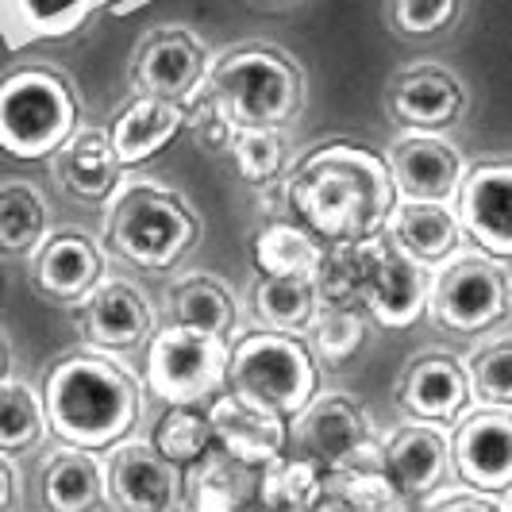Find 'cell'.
<instances>
[{
  "label": "cell",
  "instance_id": "obj_3",
  "mask_svg": "<svg viewBox=\"0 0 512 512\" xmlns=\"http://www.w3.org/2000/svg\"><path fill=\"white\" fill-rule=\"evenodd\" d=\"M231 128L285 131L305 112V70L274 43H235L208 62L201 85Z\"/></svg>",
  "mask_w": 512,
  "mask_h": 512
},
{
  "label": "cell",
  "instance_id": "obj_24",
  "mask_svg": "<svg viewBox=\"0 0 512 512\" xmlns=\"http://www.w3.org/2000/svg\"><path fill=\"white\" fill-rule=\"evenodd\" d=\"M124 166L112 151V139L104 128H77L62 151L54 154V178L58 185L77 197V201H89V205H104L120 181H124Z\"/></svg>",
  "mask_w": 512,
  "mask_h": 512
},
{
  "label": "cell",
  "instance_id": "obj_42",
  "mask_svg": "<svg viewBox=\"0 0 512 512\" xmlns=\"http://www.w3.org/2000/svg\"><path fill=\"white\" fill-rule=\"evenodd\" d=\"M8 370H12V343H8V335L0 328V382L8 378Z\"/></svg>",
  "mask_w": 512,
  "mask_h": 512
},
{
  "label": "cell",
  "instance_id": "obj_44",
  "mask_svg": "<svg viewBox=\"0 0 512 512\" xmlns=\"http://www.w3.org/2000/svg\"><path fill=\"white\" fill-rule=\"evenodd\" d=\"M258 4H266V8H282V4H289V0H258Z\"/></svg>",
  "mask_w": 512,
  "mask_h": 512
},
{
  "label": "cell",
  "instance_id": "obj_32",
  "mask_svg": "<svg viewBox=\"0 0 512 512\" xmlns=\"http://www.w3.org/2000/svg\"><path fill=\"white\" fill-rule=\"evenodd\" d=\"M378 239H362V243H335L324 251V262L316 270V297L320 305L335 308H362L366 282H370V266L378 255Z\"/></svg>",
  "mask_w": 512,
  "mask_h": 512
},
{
  "label": "cell",
  "instance_id": "obj_9",
  "mask_svg": "<svg viewBox=\"0 0 512 512\" xmlns=\"http://www.w3.org/2000/svg\"><path fill=\"white\" fill-rule=\"evenodd\" d=\"M509 312L512 278L505 262L482 255V251H462L436 270L428 316L436 320L439 332L482 335L497 328Z\"/></svg>",
  "mask_w": 512,
  "mask_h": 512
},
{
  "label": "cell",
  "instance_id": "obj_22",
  "mask_svg": "<svg viewBox=\"0 0 512 512\" xmlns=\"http://www.w3.org/2000/svg\"><path fill=\"white\" fill-rule=\"evenodd\" d=\"M385 235L412 255L416 262H424L428 270L447 266L455 255L466 251V228L459 220L455 205H432V201H397L389 212Z\"/></svg>",
  "mask_w": 512,
  "mask_h": 512
},
{
  "label": "cell",
  "instance_id": "obj_5",
  "mask_svg": "<svg viewBox=\"0 0 512 512\" xmlns=\"http://www.w3.org/2000/svg\"><path fill=\"white\" fill-rule=\"evenodd\" d=\"M81 128L74 81L54 66H20L0 77V151L20 162L54 158Z\"/></svg>",
  "mask_w": 512,
  "mask_h": 512
},
{
  "label": "cell",
  "instance_id": "obj_6",
  "mask_svg": "<svg viewBox=\"0 0 512 512\" xmlns=\"http://www.w3.org/2000/svg\"><path fill=\"white\" fill-rule=\"evenodd\" d=\"M324 385V370L312 359L305 335L243 328L231 335V359L224 389H235L258 405L293 420L312 405Z\"/></svg>",
  "mask_w": 512,
  "mask_h": 512
},
{
  "label": "cell",
  "instance_id": "obj_30",
  "mask_svg": "<svg viewBox=\"0 0 512 512\" xmlns=\"http://www.w3.org/2000/svg\"><path fill=\"white\" fill-rule=\"evenodd\" d=\"M328 489V474L301 451H285L282 459L258 470V505L262 512H308Z\"/></svg>",
  "mask_w": 512,
  "mask_h": 512
},
{
  "label": "cell",
  "instance_id": "obj_8",
  "mask_svg": "<svg viewBox=\"0 0 512 512\" xmlns=\"http://www.w3.org/2000/svg\"><path fill=\"white\" fill-rule=\"evenodd\" d=\"M231 339L193 328H158L143 355V385L162 405H205L228 382Z\"/></svg>",
  "mask_w": 512,
  "mask_h": 512
},
{
  "label": "cell",
  "instance_id": "obj_7",
  "mask_svg": "<svg viewBox=\"0 0 512 512\" xmlns=\"http://www.w3.org/2000/svg\"><path fill=\"white\" fill-rule=\"evenodd\" d=\"M293 451L312 459L328 478L351 470H382V436L370 409L347 397L320 389L301 416L289 420Z\"/></svg>",
  "mask_w": 512,
  "mask_h": 512
},
{
  "label": "cell",
  "instance_id": "obj_39",
  "mask_svg": "<svg viewBox=\"0 0 512 512\" xmlns=\"http://www.w3.org/2000/svg\"><path fill=\"white\" fill-rule=\"evenodd\" d=\"M462 0H389V24L409 39H428L455 27Z\"/></svg>",
  "mask_w": 512,
  "mask_h": 512
},
{
  "label": "cell",
  "instance_id": "obj_36",
  "mask_svg": "<svg viewBox=\"0 0 512 512\" xmlns=\"http://www.w3.org/2000/svg\"><path fill=\"white\" fill-rule=\"evenodd\" d=\"M305 343L320 370H343L366 343V312L362 308L320 305L305 332Z\"/></svg>",
  "mask_w": 512,
  "mask_h": 512
},
{
  "label": "cell",
  "instance_id": "obj_45",
  "mask_svg": "<svg viewBox=\"0 0 512 512\" xmlns=\"http://www.w3.org/2000/svg\"><path fill=\"white\" fill-rule=\"evenodd\" d=\"M501 509L512 512V489H509V493H505V505H501Z\"/></svg>",
  "mask_w": 512,
  "mask_h": 512
},
{
  "label": "cell",
  "instance_id": "obj_41",
  "mask_svg": "<svg viewBox=\"0 0 512 512\" xmlns=\"http://www.w3.org/2000/svg\"><path fill=\"white\" fill-rule=\"evenodd\" d=\"M20 501V474L8 455H0V512H12Z\"/></svg>",
  "mask_w": 512,
  "mask_h": 512
},
{
  "label": "cell",
  "instance_id": "obj_4",
  "mask_svg": "<svg viewBox=\"0 0 512 512\" xmlns=\"http://www.w3.org/2000/svg\"><path fill=\"white\" fill-rule=\"evenodd\" d=\"M104 205V247L135 270L166 274L201 243L197 208L162 181L124 178Z\"/></svg>",
  "mask_w": 512,
  "mask_h": 512
},
{
  "label": "cell",
  "instance_id": "obj_43",
  "mask_svg": "<svg viewBox=\"0 0 512 512\" xmlns=\"http://www.w3.org/2000/svg\"><path fill=\"white\" fill-rule=\"evenodd\" d=\"M4 301H8V274L0 270V308H4Z\"/></svg>",
  "mask_w": 512,
  "mask_h": 512
},
{
  "label": "cell",
  "instance_id": "obj_10",
  "mask_svg": "<svg viewBox=\"0 0 512 512\" xmlns=\"http://www.w3.org/2000/svg\"><path fill=\"white\" fill-rule=\"evenodd\" d=\"M208 62L212 54L197 39V31L178 24L154 27L135 43V54H131V97H162V101L189 104L205 85Z\"/></svg>",
  "mask_w": 512,
  "mask_h": 512
},
{
  "label": "cell",
  "instance_id": "obj_12",
  "mask_svg": "<svg viewBox=\"0 0 512 512\" xmlns=\"http://www.w3.org/2000/svg\"><path fill=\"white\" fill-rule=\"evenodd\" d=\"M451 462L466 489L505 497L512 489V409L478 405L462 412L451 432Z\"/></svg>",
  "mask_w": 512,
  "mask_h": 512
},
{
  "label": "cell",
  "instance_id": "obj_35",
  "mask_svg": "<svg viewBox=\"0 0 512 512\" xmlns=\"http://www.w3.org/2000/svg\"><path fill=\"white\" fill-rule=\"evenodd\" d=\"M228 154L235 162V174L247 185H282L293 166L289 135L278 128H235L228 143Z\"/></svg>",
  "mask_w": 512,
  "mask_h": 512
},
{
  "label": "cell",
  "instance_id": "obj_20",
  "mask_svg": "<svg viewBox=\"0 0 512 512\" xmlns=\"http://www.w3.org/2000/svg\"><path fill=\"white\" fill-rule=\"evenodd\" d=\"M385 112L405 131H443L455 128L466 112V89L459 74L436 62H416L385 85Z\"/></svg>",
  "mask_w": 512,
  "mask_h": 512
},
{
  "label": "cell",
  "instance_id": "obj_38",
  "mask_svg": "<svg viewBox=\"0 0 512 512\" xmlns=\"http://www.w3.org/2000/svg\"><path fill=\"white\" fill-rule=\"evenodd\" d=\"M101 4L104 0H12V12L31 35L62 39V35H74L77 27H85V20Z\"/></svg>",
  "mask_w": 512,
  "mask_h": 512
},
{
  "label": "cell",
  "instance_id": "obj_13",
  "mask_svg": "<svg viewBox=\"0 0 512 512\" xmlns=\"http://www.w3.org/2000/svg\"><path fill=\"white\" fill-rule=\"evenodd\" d=\"M70 312H74V324L81 339H85V347H97V351H108V355L139 351L158 332L147 293L135 282H128V278H104Z\"/></svg>",
  "mask_w": 512,
  "mask_h": 512
},
{
  "label": "cell",
  "instance_id": "obj_2",
  "mask_svg": "<svg viewBox=\"0 0 512 512\" xmlns=\"http://www.w3.org/2000/svg\"><path fill=\"white\" fill-rule=\"evenodd\" d=\"M47 428L62 447L112 451L135 436L143 416V382L124 362L97 347H74L43 374Z\"/></svg>",
  "mask_w": 512,
  "mask_h": 512
},
{
  "label": "cell",
  "instance_id": "obj_11",
  "mask_svg": "<svg viewBox=\"0 0 512 512\" xmlns=\"http://www.w3.org/2000/svg\"><path fill=\"white\" fill-rule=\"evenodd\" d=\"M385 166L397 201L455 205L466 178V158L443 131H401L385 151Z\"/></svg>",
  "mask_w": 512,
  "mask_h": 512
},
{
  "label": "cell",
  "instance_id": "obj_31",
  "mask_svg": "<svg viewBox=\"0 0 512 512\" xmlns=\"http://www.w3.org/2000/svg\"><path fill=\"white\" fill-rule=\"evenodd\" d=\"M51 231V208L39 185L4 181L0 185V258H31Z\"/></svg>",
  "mask_w": 512,
  "mask_h": 512
},
{
  "label": "cell",
  "instance_id": "obj_27",
  "mask_svg": "<svg viewBox=\"0 0 512 512\" xmlns=\"http://www.w3.org/2000/svg\"><path fill=\"white\" fill-rule=\"evenodd\" d=\"M324 251L328 247L289 216H274V220L258 224L255 239H251L258 278H316Z\"/></svg>",
  "mask_w": 512,
  "mask_h": 512
},
{
  "label": "cell",
  "instance_id": "obj_23",
  "mask_svg": "<svg viewBox=\"0 0 512 512\" xmlns=\"http://www.w3.org/2000/svg\"><path fill=\"white\" fill-rule=\"evenodd\" d=\"M185 131V104L162 97H131L112 120L108 139L124 170H139L154 162Z\"/></svg>",
  "mask_w": 512,
  "mask_h": 512
},
{
  "label": "cell",
  "instance_id": "obj_37",
  "mask_svg": "<svg viewBox=\"0 0 512 512\" xmlns=\"http://www.w3.org/2000/svg\"><path fill=\"white\" fill-rule=\"evenodd\" d=\"M466 382H470V397L478 405H493V409H512V339H493L474 347L466 359Z\"/></svg>",
  "mask_w": 512,
  "mask_h": 512
},
{
  "label": "cell",
  "instance_id": "obj_19",
  "mask_svg": "<svg viewBox=\"0 0 512 512\" xmlns=\"http://www.w3.org/2000/svg\"><path fill=\"white\" fill-rule=\"evenodd\" d=\"M466 239L497 262H512V158H482L466 166L459 189Z\"/></svg>",
  "mask_w": 512,
  "mask_h": 512
},
{
  "label": "cell",
  "instance_id": "obj_33",
  "mask_svg": "<svg viewBox=\"0 0 512 512\" xmlns=\"http://www.w3.org/2000/svg\"><path fill=\"white\" fill-rule=\"evenodd\" d=\"M147 443L185 474L189 466H197L216 447L205 405H162L151 432H147Z\"/></svg>",
  "mask_w": 512,
  "mask_h": 512
},
{
  "label": "cell",
  "instance_id": "obj_18",
  "mask_svg": "<svg viewBox=\"0 0 512 512\" xmlns=\"http://www.w3.org/2000/svg\"><path fill=\"white\" fill-rule=\"evenodd\" d=\"M27 278H31V289L43 301H54V305L66 308L81 305L108 278L104 274L101 243L93 235H85L81 228L47 231V239L31 251Z\"/></svg>",
  "mask_w": 512,
  "mask_h": 512
},
{
  "label": "cell",
  "instance_id": "obj_21",
  "mask_svg": "<svg viewBox=\"0 0 512 512\" xmlns=\"http://www.w3.org/2000/svg\"><path fill=\"white\" fill-rule=\"evenodd\" d=\"M397 405L409 420L424 424H455L462 412L470 409V382L466 366L451 351H416L393 389Z\"/></svg>",
  "mask_w": 512,
  "mask_h": 512
},
{
  "label": "cell",
  "instance_id": "obj_25",
  "mask_svg": "<svg viewBox=\"0 0 512 512\" xmlns=\"http://www.w3.org/2000/svg\"><path fill=\"white\" fill-rule=\"evenodd\" d=\"M258 470L228 459L224 451H208L181 478L178 512H258Z\"/></svg>",
  "mask_w": 512,
  "mask_h": 512
},
{
  "label": "cell",
  "instance_id": "obj_14",
  "mask_svg": "<svg viewBox=\"0 0 512 512\" xmlns=\"http://www.w3.org/2000/svg\"><path fill=\"white\" fill-rule=\"evenodd\" d=\"M382 474L405 501H436L455 478L451 432L443 424L409 420L382 439Z\"/></svg>",
  "mask_w": 512,
  "mask_h": 512
},
{
  "label": "cell",
  "instance_id": "obj_34",
  "mask_svg": "<svg viewBox=\"0 0 512 512\" xmlns=\"http://www.w3.org/2000/svg\"><path fill=\"white\" fill-rule=\"evenodd\" d=\"M51 436L43 393L24 378H4L0 382V455L20 459L27 451L43 447Z\"/></svg>",
  "mask_w": 512,
  "mask_h": 512
},
{
  "label": "cell",
  "instance_id": "obj_29",
  "mask_svg": "<svg viewBox=\"0 0 512 512\" xmlns=\"http://www.w3.org/2000/svg\"><path fill=\"white\" fill-rule=\"evenodd\" d=\"M316 312H320L316 278H255V285H251L255 328L305 335Z\"/></svg>",
  "mask_w": 512,
  "mask_h": 512
},
{
  "label": "cell",
  "instance_id": "obj_1",
  "mask_svg": "<svg viewBox=\"0 0 512 512\" xmlns=\"http://www.w3.org/2000/svg\"><path fill=\"white\" fill-rule=\"evenodd\" d=\"M278 189L285 216L312 231L324 247L385 235L397 205L385 154L355 139H328L301 154Z\"/></svg>",
  "mask_w": 512,
  "mask_h": 512
},
{
  "label": "cell",
  "instance_id": "obj_15",
  "mask_svg": "<svg viewBox=\"0 0 512 512\" xmlns=\"http://www.w3.org/2000/svg\"><path fill=\"white\" fill-rule=\"evenodd\" d=\"M205 412L208 424H212L216 451H224L228 459L243 462L251 470H262L274 459H282L293 443L285 416L235 393V389H220L216 397H208Z\"/></svg>",
  "mask_w": 512,
  "mask_h": 512
},
{
  "label": "cell",
  "instance_id": "obj_26",
  "mask_svg": "<svg viewBox=\"0 0 512 512\" xmlns=\"http://www.w3.org/2000/svg\"><path fill=\"white\" fill-rule=\"evenodd\" d=\"M39 501L47 512H101L108 505L101 451H54L39 470Z\"/></svg>",
  "mask_w": 512,
  "mask_h": 512
},
{
  "label": "cell",
  "instance_id": "obj_28",
  "mask_svg": "<svg viewBox=\"0 0 512 512\" xmlns=\"http://www.w3.org/2000/svg\"><path fill=\"white\" fill-rule=\"evenodd\" d=\"M239 305L231 289L212 274H185L170 285V324L205 335H235Z\"/></svg>",
  "mask_w": 512,
  "mask_h": 512
},
{
  "label": "cell",
  "instance_id": "obj_16",
  "mask_svg": "<svg viewBox=\"0 0 512 512\" xmlns=\"http://www.w3.org/2000/svg\"><path fill=\"white\" fill-rule=\"evenodd\" d=\"M181 474L147 439H124L104 451V482L108 505L116 512H178Z\"/></svg>",
  "mask_w": 512,
  "mask_h": 512
},
{
  "label": "cell",
  "instance_id": "obj_40",
  "mask_svg": "<svg viewBox=\"0 0 512 512\" xmlns=\"http://www.w3.org/2000/svg\"><path fill=\"white\" fill-rule=\"evenodd\" d=\"M428 512H505L493 497L486 493H474V489H466V493H443L436 497Z\"/></svg>",
  "mask_w": 512,
  "mask_h": 512
},
{
  "label": "cell",
  "instance_id": "obj_17",
  "mask_svg": "<svg viewBox=\"0 0 512 512\" xmlns=\"http://www.w3.org/2000/svg\"><path fill=\"white\" fill-rule=\"evenodd\" d=\"M432 282H436V270H428L424 262H416L412 255H405L389 235H382V239H378L374 266H370L362 312H366L370 320H378L382 328L409 332L412 324H420V320L428 316Z\"/></svg>",
  "mask_w": 512,
  "mask_h": 512
}]
</instances>
